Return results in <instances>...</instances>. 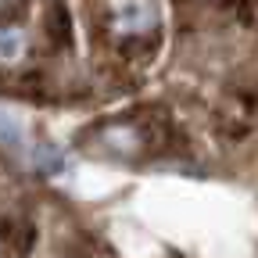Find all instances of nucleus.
<instances>
[{"label": "nucleus", "mask_w": 258, "mask_h": 258, "mask_svg": "<svg viewBox=\"0 0 258 258\" xmlns=\"http://www.w3.org/2000/svg\"><path fill=\"white\" fill-rule=\"evenodd\" d=\"M108 29L122 43L147 40L158 32V4L154 0H108Z\"/></svg>", "instance_id": "1"}, {"label": "nucleus", "mask_w": 258, "mask_h": 258, "mask_svg": "<svg viewBox=\"0 0 258 258\" xmlns=\"http://www.w3.org/2000/svg\"><path fill=\"white\" fill-rule=\"evenodd\" d=\"M29 54V32L18 22H0V69H11V64L25 61Z\"/></svg>", "instance_id": "2"}, {"label": "nucleus", "mask_w": 258, "mask_h": 258, "mask_svg": "<svg viewBox=\"0 0 258 258\" xmlns=\"http://www.w3.org/2000/svg\"><path fill=\"white\" fill-rule=\"evenodd\" d=\"M0 254H4V240H0Z\"/></svg>", "instance_id": "3"}]
</instances>
